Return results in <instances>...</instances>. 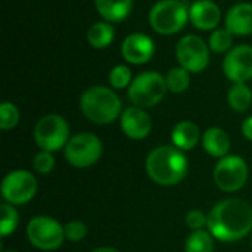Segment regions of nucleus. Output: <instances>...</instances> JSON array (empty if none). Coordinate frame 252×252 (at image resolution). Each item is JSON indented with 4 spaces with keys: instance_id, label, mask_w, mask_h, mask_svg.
<instances>
[{
    "instance_id": "c756f323",
    "label": "nucleus",
    "mask_w": 252,
    "mask_h": 252,
    "mask_svg": "<svg viewBox=\"0 0 252 252\" xmlns=\"http://www.w3.org/2000/svg\"><path fill=\"white\" fill-rule=\"evenodd\" d=\"M63 232H65V241L80 242L87 235V226L83 221L74 220V221H69L63 226Z\"/></svg>"
},
{
    "instance_id": "ddd939ff",
    "label": "nucleus",
    "mask_w": 252,
    "mask_h": 252,
    "mask_svg": "<svg viewBox=\"0 0 252 252\" xmlns=\"http://www.w3.org/2000/svg\"><path fill=\"white\" fill-rule=\"evenodd\" d=\"M155 55V41L142 32L127 35L121 43V56L131 65L148 63Z\"/></svg>"
},
{
    "instance_id": "473e14b6",
    "label": "nucleus",
    "mask_w": 252,
    "mask_h": 252,
    "mask_svg": "<svg viewBox=\"0 0 252 252\" xmlns=\"http://www.w3.org/2000/svg\"><path fill=\"white\" fill-rule=\"evenodd\" d=\"M3 252H18V251H15V250H7V251H3Z\"/></svg>"
},
{
    "instance_id": "2eb2a0df",
    "label": "nucleus",
    "mask_w": 252,
    "mask_h": 252,
    "mask_svg": "<svg viewBox=\"0 0 252 252\" xmlns=\"http://www.w3.org/2000/svg\"><path fill=\"white\" fill-rule=\"evenodd\" d=\"M189 21L201 31H214L221 22V10L211 0H195L189 6Z\"/></svg>"
},
{
    "instance_id": "4be33fe9",
    "label": "nucleus",
    "mask_w": 252,
    "mask_h": 252,
    "mask_svg": "<svg viewBox=\"0 0 252 252\" xmlns=\"http://www.w3.org/2000/svg\"><path fill=\"white\" fill-rule=\"evenodd\" d=\"M214 236L208 230L192 232L185 242V252H213Z\"/></svg>"
},
{
    "instance_id": "6e6552de",
    "label": "nucleus",
    "mask_w": 252,
    "mask_h": 252,
    "mask_svg": "<svg viewBox=\"0 0 252 252\" xmlns=\"http://www.w3.org/2000/svg\"><path fill=\"white\" fill-rule=\"evenodd\" d=\"M211 49L208 43L196 34H188L182 37L176 44V59L179 66L185 68L190 74H199L210 65Z\"/></svg>"
},
{
    "instance_id": "72a5a7b5",
    "label": "nucleus",
    "mask_w": 252,
    "mask_h": 252,
    "mask_svg": "<svg viewBox=\"0 0 252 252\" xmlns=\"http://www.w3.org/2000/svg\"><path fill=\"white\" fill-rule=\"evenodd\" d=\"M251 244H252V235H251Z\"/></svg>"
},
{
    "instance_id": "a211bd4d",
    "label": "nucleus",
    "mask_w": 252,
    "mask_h": 252,
    "mask_svg": "<svg viewBox=\"0 0 252 252\" xmlns=\"http://www.w3.org/2000/svg\"><path fill=\"white\" fill-rule=\"evenodd\" d=\"M202 146L205 152L214 158H223L229 155L230 151V137L220 127H210L202 134Z\"/></svg>"
},
{
    "instance_id": "393cba45",
    "label": "nucleus",
    "mask_w": 252,
    "mask_h": 252,
    "mask_svg": "<svg viewBox=\"0 0 252 252\" xmlns=\"http://www.w3.org/2000/svg\"><path fill=\"white\" fill-rule=\"evenodd\" d=\"M19 224V214L15 205L3 202L0 205V236L6 238L12 235Z\"/></svg>"
},
{
    "instance_id": "aec40b11",
    "label": "nucleus",
    "mask_w": 252,
    "mask_h": 252,
    "mask_svg": "<svg viewBox=\"0 0 252 252\" xmlns=\"http://www.w3.org/2000/svg\"><path fill=\"white\" fill-rule=\"evenodd\" d=\"M86 38H87V43L93 49H99V50L106 49L112 44L115 38V30L111 22L99 21L89 27L86 32Z\"/></svg>"
},
{
    "instance_id": "6ab92c4d",
    "label": "nucleus",
    "mask_w": 252,
    "mask_h": 252,
    "mask_svg": "<svg viewBox=\"0 0 252 252\" xmlns=\"http://www.w3.org/2000/svg\"><path fill=\"white\" fill-rule=\"evenodd\" d=\"M97 13L106 22H121L133 10V0H94Z\"/></svg>"
},
{
    "instance_id": "f03ea898",
    "label": "nucleus",
    "mask_w": 252,
    "mask_h": 252,
    "mask_svg": "<svg viewBox=\"0 0 252 252\" xmlns=\"http://www.w3.org/2000/svg\"><path fill=\"white\" fill-rule=\"evenodd\" d=\"M149 179L159 186H176L188 174L189 162L185 152L174 145H162L152 149L145 162Z\"/></svg>"
},
{
    "instance_id": "f257e3e1",
    "label": "nucleus",
    "mask_w": 252,
    "mask_h": 252,
    "mask_svg": "<svg viewBox=\"0 0 252 252\" xmlns=\"http://www.w3.org/2000/svg\"><path fill=\"white\" fill-rule=\"evenodd\" d=\"M207 229L217 241H241L252 232V207L242 199H223L208 213Z\"/></svg>"
},
{
    "instance_id": "b1692460",
    "label": "nucleus",
    "mask_w": 252,
    "mask_h": 252,
    "mask_svg": "<svg viewBox=\"0 0 252 252\" xmlns=\"http://www.w3.org/2000/svg\"><path fill=\"white\" fill-rule=\"evenodd\" d=\"M165 83H167L168 92L177 93V94L183 93L190 86V72L182 66H174L167 72Z\"/></svg>"
},
{
    "instance_id": "412c9836",
    "label": "nucleus",
    "mask_w": 252,
    "mask_h": 252,
    "mask_svg": "<svg viewBox=\"0 0 252 252\" xmlns=\"http://www.w3.org/2000/svg\"><path fill=\"white\" fill-rule=\"evenodd\" d=\"M229 106L236 112H245L252 105V92L247 83H235L227 92Z\"/></svg>"
},
{
    "instance_id": "bb28decb",
    "label": "nucleus",
    "mask_w": 252,
    "mask_h": 252,
    "mask_svg": "<svg viewBox=\"0 0 252 252\" xmlns=\"http://www.w3.org/2000/svg\"><path fill=\"white\" fill-rule=\"evenodd\" d=\"M109 84L114 90H121V89H128L131 81H133V74L131 69L127 65H115L109 71Z\"/></svg>"
},
{
    "instance_id": "39448f33",
    "label": "nucleus",
    "mask_w": 252,
    "mask_h": 252,
    "mask_svg": "<svg viewBox=\"0 0 252 252\" xmlns=\"http://www.w3.org/2000/svg\"><path fill=\"white\" fill-rule=\"evenodd\" d=\"M168 92L165 77L157 71H145L133 78L127 96L133 106L149 109L159 105Z\"/></svg>"
},
{
    "instance_id": "1a4fd4ad",
    "label": "nucleus",
    "mask_w": 252,
    "mask_h": 252,
    "mask_svg": "<svg viewBox=\"0 0 252 252\" xmlns=\"http://www.w3.org/2000/svg\"><path fill=\"white\" fill-rule=\"evenodd\" d=\"M30 244L41 251H55L65 241L63 226L50 216H35L27 224Z\"/></svg>"
},
{
    "instance_id": "0eeeda50",
    "label": "nucleus",
    "mask_w": 252,
    "mask_h": 252,
    "mask_svg": "<svg viewBox=\"0 0 252 252\" xmlns=\"http://www.w3.org/2000/svg\"><path fill=\"white\" fill-rule=\"evenodd\" d=\"M65 159L75 168H89L94 165L103 154L102 140L93 133H78L71 136L63 148Z\"/></svg>"
},
{
    "instance_id": "2f4dec72",
    "label": "nucleus",
    "mask_w": 252,
    "mask_h": 252,
    "mask_svg": "<svg viewBox=\"0 0 252 252\" xmlns=\"http://www.w3.org/2000/svg\"><path fill=\"white\" fill-rule=\"evenodd\" d=\"M90 252H120L117 248H114V247H99V248H94V250H92Z\"/></svg>"
},
{
    "instance_id": "4468645a",
    "label": "nucleus",
    "mask_w": 252,
    "mask_h": 252,
    "mask_svg": "<svg viewBox=\"0 0 252 252\" xmlns=\"http://www.w3.org/2000/svg\"><path fill=\"white\" fill-rule=\"evenodd\" d=\"M120 127L128 139L143 140L152 131V118L145 109L139 106H128L120 117Z\"/></svg>"
},
{
    "instance_id": "a878e982",
    "label": "nucleus",
    "mask_w": 252,
    "mask_h": 252,
    "mask_svg": "<svg viewBox=\"0 0 252 252\" xmlns=\"http://www.w3.org/2000/svg\"><path fill=\"white\" fill-rule=\"evenodd\" d=\"M21 114L15 103L12 102H1L0 103V128L3 131H9L15 128L19 123Z\"/></svg>"
},
{
    "instance_id": "20e7f679",
    "label": "nucleus",
    "mask_w": 252,
    "mask_h": 252,
    "mask_svg": "<svg viewBox=\"0 0 252 252\" xmlns=\"http://www.w3.org/2000/svg\"><path fill=\"white\" fill-rule=\"evenodd\" d=\"M148 21L151 28L159 35H174L180 32L189 21V6L182 0H158L152 4Z\"/></svg>"
},
{
    "instance_id": "dca6fc26",
    "label": "nucleus",
    "mask_w": 252,
    "mask_h": 252,
    "mask_svg": "<svg viewBox=\"0 0 252 252\" xmlns=\"http://www.w3.org/2000/svg\"><path fill=\"white\" fill-rule=\"evenodd\" d=\"M224 27L235 37H247L252 34V3H236L224 18Z\"/></svg>"
},
{
    "instance_id": "f8f14e48",
    "label": "nucleus",
    "mask_w": 252,
    "mask_h": 252,
    "mask_svg": "<svg viewBox=\"0 0 252 252\" xmlns=\"http://www.w3.org/2000/svg\"><path fill=\"white\" fill-rule=\"evenodd\" d=\"M223 72L233 84L252 80V46H233L223 59Z\"/></svg>"
},
{
    "instance_id": "c85d7f7f",
    "label": "nucleus",
    "mask_w": 252,
    "mask_h": 252,
    "mask_svg": "<svg viewBox=\"0 0 252 252\" xmlns=\"http://www.w3.org/2000/svg\"><path fill=\"white\" fill-rule=\"evenodd\" d=\"M185 224L192 232L204 230L205 227H208V214H205L201 210H190L185 216Z\"/></svg>"
},
{
    "instance_id": "7ed1b4c3",
    "label": "nucleus",
    "mask_w": 252,
    "mask_h": 252,
    "mask_svg": "<svg viewBox=\"0 0 252 252\" xmlns=\"http://www.w3.org/2000/svg\"><path fill=\"white\" fill-rule=\"evenodd\" d=\"M80 111L92 123L111 124L123 114V103L114 89L92 86L80 96Z\"/></svg>"
},
{
    "instance_id": "7c9ffc66",
    "label": "nucleus",
    "mask_w": 252,
    "mask_h": 252,
    "mask_svg": "<svg viewBox=\"0 0 252 252\" xmlns=\"http://www.w3.org/2000/svg\"><path fill=\"white\" fill-rule=\"evenodd\" d=\"M242 134L245 139L251 140L252 142V115L247 117L242 123Z\"/></svg>"
},
{
    "instance_id": "423d86ee",
    "label": "nucleus",
    "mask_w": 252,
    "mask_h": 252,
    "mask_svg": "<svg viewBox=\"0 0 252 252\" xmlns=\"http://www.w3.org/2000/svg\"><path fill=\"white\" fill-rule=\"evenodd\" d=\"M69 139V124L59 114H46L35 123L34 140L41 151L56 152L65 148Z\"/></svg>"
},
{
    "instance_id": "f3484780",
    "label": "nucleus",
    "mask_w": 252,
    "mask_h": 252,
    "mask_svg": "<svg viewBox=\"0 0 252 252\" xmlns=\"http://www.w3.org/2000/svg\"><path fill=\"white\" fill-rule=\"evenodd\" d=\"M202 140L199 127L189 120H183L173 127L171 142L176 148L185 151H192Z\"/></svg>"
},
{
    "instance_id": "9b49d317",
    "label": "nucleus",
    "mask_w": 252,
    "mask_h": 252,
    "mask_svg": "<svg viewBox=\"0 0 252 252\" xmlns=\"http://www.w3.org/2000/svg\"><path fill=\"white\" fill-rule=\"evenodd\" d=\"M38 183L32 173L27 170H13L1 182V198L12 205H24L37 195Z\"/></svg>"
},
{
    "instance_id": "5701e85b",
    "label": "nucleus",
    "mask_w": 252,
    "mask_h": 252,
    "mask_svg": "<svg viewBox=\"0 0 252 252\" xmlns=\"http://www.w3.org/2000/svg\"><path fill=\"white\" fill-rule=\"evenodd\" d=\"M233 40L235 35L226 27L216 28L208 37V46L214 53H227L233 49Z\"/></svg>"
},
{
    "instance_id": "9d476101",
    "label": "nucleus",
    "mask_w": 252,
    "mask_h": 252,
    "mask_svg": "<svg viewBox=\"0 0 252 252\" xmlns=\"http://www.w3.org/2000/svg\"><path fill=\"white\" fill-rule=\"evenodd\" d=\"M213 176L220 190L233 193L245 186L248 180V165L239 155H226L216 164Z\"/></svg>"
},
{
    "instance_id": "cd10ccee",
    "label": "nucleus",
    "mask_w": 252,
    "mask_h": 252,
    "mask_svg": "<svg viewBox=\"0 0 252 252\" xmlns=\"http://www.w3.org/2000/svg\"><path fill=\"white\" fill-rule=\"evenodd\" d=\"M32 167L40 174H49L55 168V157L52 152L40 151L32 158Z\"/></svg>"
}]
</instances>
